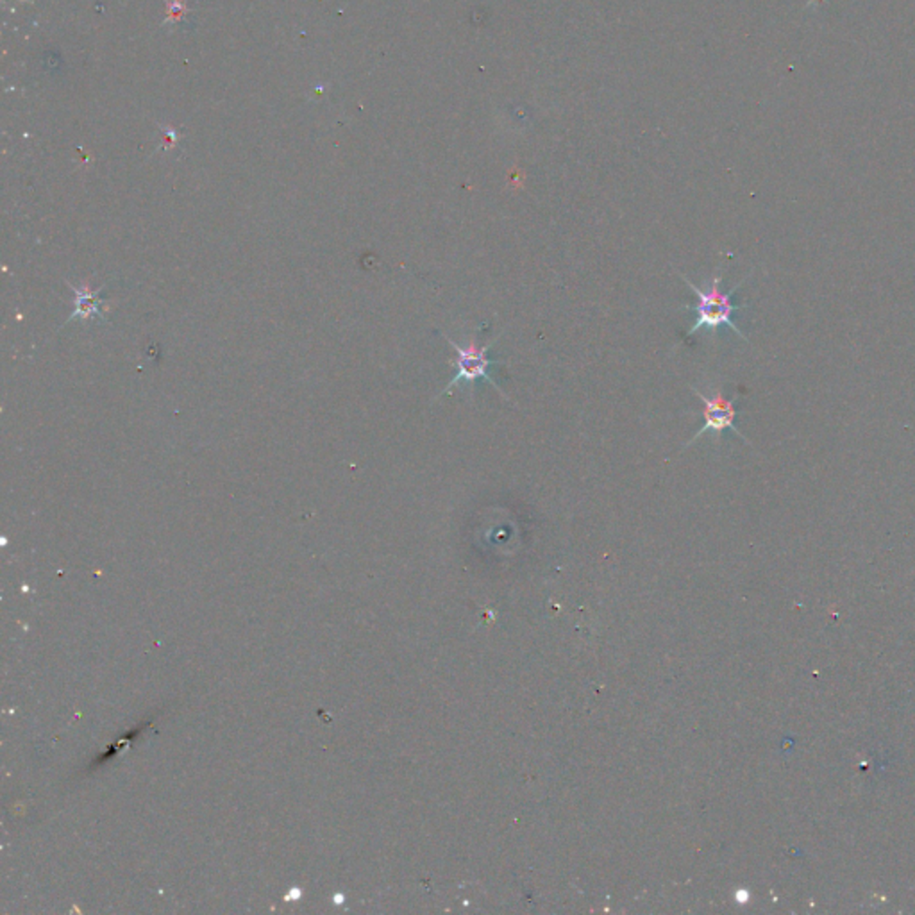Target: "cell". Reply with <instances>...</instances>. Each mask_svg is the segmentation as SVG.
<instances>
[{"label":"cell","instance_id":"cell-3","mask_svg":"<svg viewBox=\"0 0 915 915\" xmlns=\"http://www.w3.org/2000/svg\"><path fill=\"white\" fill-rule=\"evenodd\" d=\"M692 391L703 402V428L695 433V437H692L686 442L685 449L686 448H690L693 442H697L706 433H713L715 439H719L728 429L733 431L744 444L751 446L750 440L737 428V415H739L737 402H739V395H735L731 399L726 397L722 391H715L712 395H704L701 390H697L693 386H692Z\"/></svg>","mask_w":915,"mask_h":915},{"label":"cell","instance_id":"cell-4","mask_svg":"<svg viewBox=\"0 0 915 915\" xmlns=\"http://www.w3.org/2000/svg\"><path fill=\"white\" fill-rule=\"evenodd\" d=\"M76 292V311L72 313V318H95L100 316V306L102 301L97 294H91L88 287L82 288H72Z\"/></svg>","mask_w":915,"mask_h":915},{"label":"cell","instance_id":"cell-2","mask_svg":"<svg viewBox=\"0 0 915 915\" xmlns=\"http://www.w3.org/2000/svg\"><path fill=\"white\" fill-rule=\"evenodd\" d=\"M444 338L448 340V344H449V345L455 349V353H457V356H455L451 362L457 365L458 371L457 374H455V378H453L451 382H448V386L442 390V395H448V393H449V391H451L457 384H459V382H465V384L472 386L474 382H479V380H485V382H488V384H492V386H494V388H495V390L503 395V399H508V401H510V397L503 391V388H501L497 382L492 380V376H490V373H488L492 365L501 363V362H497V360H490V358H488V351H490V347L497 342V338H495V340L486 342L485 345H479V342H477L476 338H470L465 345H459V344H457L455 340H451V338H449V336H446V335H444Z\"/></svg>","mask_w":915,"mask_h":915},{"label":"cell","instance_id":"cell-1","mask_svg":"<svg viewBox=\"0 0 915 915\" xmlns=\"http://www.w3.org/2000/svg\"><path fill=\"white\" fill-rule=\"evenodd\" d=\"M680 276L684 278L686 287L695 294V299H697L695 306H685V309L695 311V322L686 331V336H692L699 329H708L712 335H715L722 325H726L731 331H735L739 335V338L748 342L746 335L742 333V329L737 325V322L733 318L735 313L742 309V306L735 305L733 297H735V292L746 283V279H742L739 285H735L730 292H724L721 270H717L712 276V279L706 283L704 288H699L697 285H693L684 272H680Z\"/></svg>","mask_w":915,"mask_h":915}]
</instances>
